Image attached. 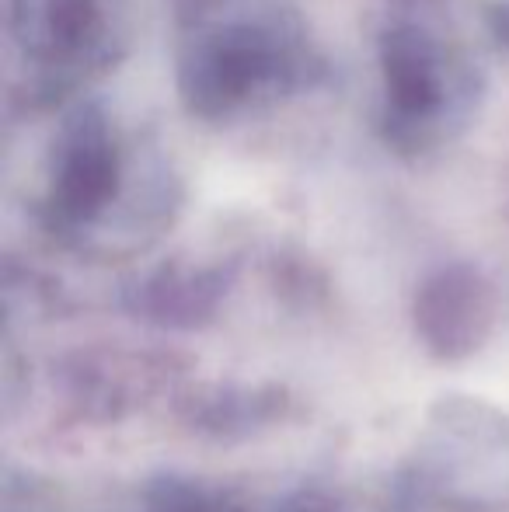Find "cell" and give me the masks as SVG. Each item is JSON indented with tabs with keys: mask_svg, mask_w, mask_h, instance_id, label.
<instances>
[{
	"mask_svg": "<svg viewBox=\"0 0 509 512\" xmlns=\"http://www.w3.org/2000/svg\"><path fill=\"white\" fill-rule=\"evenodd\" d=\"M286 408L283 391L265 387V391H217L213 398H199L192 408V422L217 436H234V432H252L262 425L276 422Z\"/></svg>",
	"mask_w": 509,
	"mask_h": 512,
	"instance_id": "obj_8",
	"label": "cell"
},
{
	"mask_svg": "<svg viewBox=\"0 0 509 512\" xmlns=\"http://www.w3.org/2000/svg\"><path fill=\"white\" fill-rule=\"evenodd\" d=\"M482 70L429 21L394 18L377 39V136L398 157H429L482 105Z\"/></svg>",
	"mask_w": 509,
	"mask_h": 512,
	"instance_id": "obj_3",
	"label": "cell"
},
{
	"mask_svg": "<svg viewBox=\"0 0 509 512\" xmlns=\"http://www.w3.org/2000/svg\"><path fill=\"white\" fill-rule=\"evenodd\" d=\"M185 189L154 136L91 95L56 105L32 213L60 248L88 262L150 251L178 220Z\"/></svg>",
	"mask_w": 509,
	"mask_h": 512,
	"instance_id": "obj_1",
	"label": "cell"
},
{
	"mask_svg": "<svg viewBox=\"0 0 509 512\" xmlns=\"http://www.w3.org/2000/svg\"><path fill=\"white\" fill-rule=\"evenodd\" d=\"M276 512H353L339 495H332L328 488H297L276 506Z\"/></svg>",
	"mask_w": 509,
	"mask_h": 512,
	"instance_id": "obj_10",
	"label": "cell"
},
{
	"mask_svg": "<svg viewBox=\"0 0 509 512\" xmlns=\"http://www.w3.org/2000/svg\"><path fill=\"white\" fill-rule=\"evenodd\" d=\"M408 488L436 512H509L506 411L471 394H443L419 432Z\"/></svg>",
	"mask_w": 509,
	"mask_h": 512,
	"instance_id": "obj_5",
	"label": "cell"
},
{
	"mask_svg": "<svg viewBox=\"0 0 509 512\" xmlns=\"http://www.w3.org/2000/svg\"><path fill=\"white\" fill-rule=\"evenodd\" d=\"M234 272L217 262L168 258L123 290V304L133 317L157 328H203L217 317L231 290Z\"/></svg>",
	"mask_w": 509,
	"mask_h": 512,
	"instance_id": "obj_7",
	"label": "cell"
},
{
	"mask_svg": "<svg viewBox=\"0 0 509 512\" xmlns=\"http://www.w3.org/2000/svg\"><path fill=\"white\" fill-rule=\"evenodd\" d=\"M499 321L496 283L475 262H447L419 283L412 324L422 349L440 363L471 359Z\"/></svg>",
	"mask_w": 509,
	"mask_h": 512,
	"instance_id": "obj_6",
	"label": "cell"
},
{
	"mask_svg": "<svg viewBox=\"0 0 509 512\" xmlns=\"http://www.w3.org/2000/svg\"><path fill=\"white\" fill-rule=\"evenodd\" d=\"M175 88L203 122L290 102L332 74L321 42L290 0H182Z\"/></svg>",
	"mask_w": 509,
	"mask_h": 512,
	"instance_id": "obj_2",
	"label": "cell"
},
{
	"mask_svg": "<svg viewBox=\"0 0 509 512\" xmlns=\"http://www.w3.org/2000/svg\"><path fill=\"white\" fill-rule=\"evenodd\" d=\"M485 25H489L492 39L503 49H509V0H492L485 7Z\"/></svg>",
	"mask_w": 509,
	"mask_h": 512,
	"instance_id": "obj_11",
	"label": "cell"
},
{
	"mask_svg": "<svg viewBox=\"0 0 509 512\" xmlns=\"http://www.w3.org/2000/svg\"><path fill=\"white\" fill-rule=\"evenodd\" d=\"M140 512H231L206 488L185 478H161L147 488Z\"/></svg>",
	"mask_w": 509,
	"mask_h": 512,
	"instance_id": "obj_9",
	"label": "cell"
},
{
	"mask_svg": "<svg viewBox=\"0 0 509 512\" xmlns=\"http://www.w3.org/2000/svg\"><path fill=\"white\" fill-rule=\"evenodd\" d=\"M7 32L28 74L21 105L56 108L119 67L133 39V0H7Z\"/></svg>",
	"mask_w": 509,
	"mask_h": 512,
	"instance_id": "obj_4",
	"label": "cell"
}]
</instances>
